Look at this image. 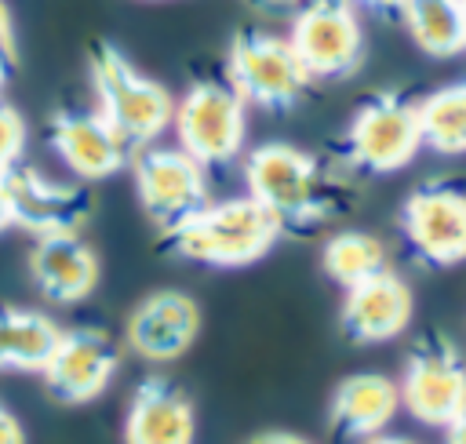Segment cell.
<instances>
[{"label": "cell", "instance_id": "1", "mask_svg": "<svg viewBox=\"0 0 466 444\" xmlns=\"http://www.w3.org/2000/svg\"><path fill=\"white\" fill-rule=\"evenodd\" d=\"M244 186L248 197L258 200L284 233L320 226L353 207L350 178L317 153H306L291 142L255 146L244 156Z\"/></svg>", "mask_w": 466, "mask_h": 444}, {"label": "cell", "instance_id": "2", "mask_svg": "<svg viewBox=\"0 0 466 444\" xmlns=\"http://www.w3.org/2000/svg\"><path fill=\"white\" fill-rule=\"evenodd\" d=\"M280 237L284 229L277 226V218L244 193V197L208 200L189 218L164 229L160 247L167 255H178L208 269H244L262 262Z\"/></svg>", "mask_w": 466, "mask_h": 444}, {"label": "cell", "instance_id": "3", "mask_svg": "<svg viewBox=\"0 0 466 444\" xmlns=\"http://www.w3.org/2000/svg\"><path fill=\"white\" fill-rule=\"evenodd\" d=\"M87 84L95 95V113L116 131V138L135 153L160 142L171 127L175 98L171 91L138 69L124 47L113 40H95L87 51Z\"/></svg>", "mask_w": 466, "mask_h": 444}, {"label": "cell", "instance_id": "4", "mask_svg": "<svg viewBox=\"0 0 466 444\" xmlns=\"http://www.w3.org/2000/svg\"><path fill=\"white\" fill-rule=\"evenodd\" d=\"M422 149V127H419V102L404 91H375L368 95L342 138V153L353 171L364 175H393L408 167Z\"/></svg>", "mask_w": 466, "mask_h": 444}, {"label": "cell", "instance_id": "5", "mask_svg": "<svg viewBox=\"0 0 466 444\" xmlns=\"http://www.w3.org/2000/svg\"><path fill=\"white\" fill-rule=\"evenodd\" d=\"M251 109L284 113L306 98L313 87L306 69L299 66L288 36L266 29H240L226 51V76H222Z\"/></svg>", "mask_w": 466, "mask_h": 444}, {"label": "cell", "instance_id": "6", "mask_svg": "<svg viewBox=\"0 0 466 444\" xmlns=\"http://www.w3.org/2000/svg\"><path fill=\"white\" fill-rule=\"evenodd\" d=\"M175 146L189 153L200 167H222L244 153L248 142V106L218 76L197 80L175 102L171 116Z\"/></svg>", "mask_w": 466, "mask_h": 444}, {"label": "cell", "instance_id": "7", "mask_svg": "<svg viewBox=\"0 0 466 444\" xmlns=\"http://www.w3.org/2000/svg\"><path fill=\"white\" fill-rule=\"evenodd\" d=\"M288 44L309 84L346 80L364 66V25L353 0H309L291 15Z\"/></svg>", "mask_w": 466, "mask_h": 444}, {"label": "cell", "instance_id": "8", "mask_svg": "<svg viewBox=\"0 0 466 444\" xmlns=\"http://www.w3.org/2000/svg\"><path fill=\"white\" fill-rule=\"evenodd\" d=\"M400 408L422 426H448L466 408V357L462 349L441 335L426 331L404 357V371L397 378Z\"/></svg>", "mask_w": 466, "mask_h": 444}, {"label": "cell", "instance_id": "9", "mask_svg": "<svg viewBox=\"0 0 466 444\" xmlns=\"http://www.w3.org/2000/svg\"><path fill=\"white\" fill-rule=\"evenodd\" d=\"M127 167H131L135 197H138L146 218L160 233L178 226L182 218H189L197 207H204L211 200L208 167H200L178 146H164V142L142 146L131 153Z\"/></svg>", "mask_w": 466, "mask_h": 444}, {"label": "cell", "instance_id": "10", "mask_svg": "<svg viewBox=\"0 0 466 444\" xmlns=\"http://www.w3.org/2000/svg\"><path fill=\"white\" fill-rule=\"evenodd\" d=\"M400 233L433 269L466 262V189L444 178L415 186L400 204Z\"/></svg>", "mask_w": 466, "mask_h": 444}, {"label": "cell", "instance_id": "11", "mask_svg": "<svg viewBox=\"0 0 466 444\" xmlns=\"http://www.w3.org/2000/svg\"><path fill=\"white\" fill-rule=\"evenodd\" d=\"M4 186L11 197L15 226L33 240L55 233H84V226L91 222L95 197L76 178H55L33 164H18L11 175H4Z\"/></svg>", "mask_w": 466, "mask_h": 444}, {"label": "cell", "instance_id": "12", "mask_svg": "<svg viewBox=\"0 0 466 444\" xmlns=\"http://www.w3.org/2000/svg\"><path fill=\"white\" fill-rule=\"evenodd\" d=\"M120 371L116 342L98 328H62L40 378L58 404H91L102 397Z\"/></svg>", "mask_w": 466, "mask_h": 444}, {"label": "cell", "instance_id": "13", "mask_svg": "<svg viewBox=\"0 0 466 444\" xmlns=\"http://www.w3.org/2000/svg\"><path fill=\"white\" fill-rule=\"evenodd\" d=\"M200 302L178 288L149 291L135 302L124 324L127 349L149 364H171L189 353L200 335Z\"/></svg>", "mask_w": 466, "mask_h": 444}, {"label": "cell", "instance_id": "14", "mask_svg": "<svg viewBox=\"0 0 466 444\" xmlns=\"http://www.w3.org/2000/svg\"><path fill=\"white\" fill-rule=\"evenodd\" d=\"M415 317V291L397 269H382L342 291L339 328L357 346L393 342Z\"/></svg>", "mask_w": 466, "mask_h": 444}, {"label": "cell", "instance_id": "15", "mask_svg": "<svg viewBox=\"0 0 466 444\" xmlns=\"http://www.w3.org/2000/svg\"><path fill=\"white\" fill-rule=\"evenodd\" d=\"M47 142L76 182H102L127 167L131 149L95 109L62 106L47 120Z\"/></svg>", "mask_w": 466, "mask_h": 444}, {"label": "cell", "instance_id": "16", "mask_svg": "<svg viewBox=\"0 0 466 444\" xmlns=\"http://www.w3.org/2000/svg\"><path fill=\"white\" fill-rule=\"evenodd\" d=\"M29 280L51 306H76L98 288L102 262L84 233L36 237L29 247Z\"/></svg>", "mask_w": 466, "mask_h": 444}, {"label": "cell", "instance_id": "17", "mask_svg": "<svg viewBox=\"0 0 466 444\" xmlns=\"http://www.w3.org/2000/svg\"><path fill=\"white\" fill-rule=\"evenodd\" d=\"M197 408L182 386L164 375H146L124 415V444H193Z\"/></svg>", "mask_w": 466, "mask_h": 444}, {"label": "cell", "instance_id": "18", "mask_svg": "<svg viewBox=\"0 0 466 444\" xmlns=\"http://www.w3.org/2000/svg\"><path fill=\"white\" fill-rule=\"evenodd\" d=\"M397 411H400L397 382L382 371H357L335 386L328 419L342 437L368 440V437L386 433V426L393 422Z\"/></svg>", "mask_w": 466, "mask_h": 444}, {"label": "cell", "instance_id": "19", "mask_svg": "<svg viewBox=\"0 0 466 444\" xmlns=\"http://www.w3.org/2000/svg\"><path fill=\"white\" fill-rule=\"evenodd\" d=\"M62 328L29 306H0V371H44Z\"/></svg>", "mask_w": 466, "mask_h": 444}, {"label": "cell", "instance_id": "20", "mask_svg": "<svg viewBox=\"0 0 466 444\" xmlns=\"http://www.w3.org/2000/svg\"><path fill=\"white\" fill-rule=\"evenodd\" d=\"M400 22L411 44L430 58H451L466 51V0H408Z\"/></svg>", "mask_w": 466, "mask_h": 444}, {"label": "cell", "instance_id": "21", "mask_svg": "<svg viewBox=\"0 0 466 444\" xmlns=\"http://www.w3.org/2000/svg\"><path fill=\"white\" fill-rule=\"evenodd\" d=\"M320 269L331 284H339L346 291V288L390 269V251H386L382 237H375L368 229H339L320 247Z\"/></svg>", "mask_w": 466, "mask_h": 444}, {"label": "cell", "instance_id": "22", "mask_svg": "<svg viewBox=\"0 0 466 444\" xmlns=\"http://www.w3.org/2000/svg\"><path fill=\"white\" fill-rule=\"evenodd\" d=\"M419 127L426 149L441 156L466 153V76L419 98Z\"/></svg>", "mask_w": 466, "mask_h": 444}, {"label": "cell", "instance_id": "23", "mask_svg": "<svg viewBox=\"0 0 466 444\" xmlns=\"http://www.w3.org/2000/svg\"><path fill=\"white\" fill-rule=\"evenodd\" d=\"M25 138H29L25 116H22L15 106H7V102L0 98V178L11 175V171L22 164Z\"/></svg>", "mask_w": 466, "mask_h": 444}, {"label": "cell", "instance_id": "24", "mask_svg": "<svg viewBox=\"0 0 466 444\" xmlns=\"http://www.w3.org/2000/svg\"><path fill=\"white\" fill-rule=\"evenodd\" d=\"M0 444H25V429L4 400H0Z\"/></svg>", "mask_w": 466, "mask_h": 444}, {"label": "cell", "instance_id": "25", "mask_svg": "<svg viewBox=\"0 0 466 444\" xmlns=\"http://www.w3.org/2000/svg\"><path fill=\"white\" fill-rule=\"evenodd\" d=\"M0 51L18 55V36H15V15L7 7V0H0Z\"/></svg>", "mask_w": 466, "mask_h": 444}, {"label": "cell", "instance_id": "26", "mask_svg": "<svg viewBox=\"0 0 466 444\" xmlns=\"http://www.w3.org/2000/svg\"><path fill=\"white\" fill-rule=\"evenodd\" d=\"M353 4H357V11L364 7V11L379 15V18H400V7H404L408 0H353Z\"/></svg>", "mask_w": 466, "mask_h": 444}, {"label": "cell", "instance_id": "27", "mask_svg": "<svg viewBox=\"0 0 466 444\" xmlns=\"http://www.w3.org/2000/svg\"><path fill=\"white\" fill-rule=\"evenodd\" d=\"M258 11H266V15H295V11H302L309 0H251Z\"/></svg>", "mask_w": 466, "mask_h": 444}, {"label": "cell", "instance_id": "28", "mask_svg": "<svg viewBox=\"0 0 466 444\" xmlns=\"http://www.w3.org/2000/svg\"><path fill=\"white\" fill-rule=\"evenodd\" d=\"M248 444H309V440L291 429H266V433H255Z\"/></svg>", "mask_w": 466, "mask_h": 444}, {"label": "cell", "instance_id": "29", "mask_svg": "<svg viewBox=\"0 0 466 444\" xmlns=\"http://www.w3.org/2000/svg\"><path fill=\"white\" fill-rule=\"evenodd\" d=\"M444 444H466V408L444 426Z\"/></svg>", "mask_w": 466, "mask_h": 444}, {"label": "cell", "instance_id": "30", "mask_svg": "<svg viewBox=\"0 0 466 444\" xmlns=\"http://www.w3.org/2000/svg\"><path fill=\"white\" fill-rule=\"evenodd\" d=\"M7 229H15V211H11V197H7V186H4V178H0V237H4Z\"/></svg>", "mask_w": 466, "mask_h": 444}, {"label": "cell", "instance_id": "31", "mask_svg": "<svg viewBox=\"0 0 466 444\" xmlns=\"http://www.w3.org/2000/svg\"><path fill=\"white\" fill-rule=\"evenodd\" d=\"M360 444H419V440L400 437V433H379V437H368V440H360Z\"/></svg>", "mask_w": 466, "mask_h": 444}, {"label": "cell", "instance_id": "32", "mask_svg": "<svg viewBox=\"0 0 466 444\" xmlns=\"http://www.w3.org/2000/svg\"><path fill=\"white\" fill-rule=\"evenodd\" d=\"M11 62H15V55L0 51V95H4V87H7V76H11Z\"/></svg>", "mask_w": 466, "mask_h": 444}]
</instances>
